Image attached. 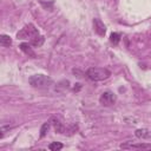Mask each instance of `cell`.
<instances>
[{"label":"cell","instance_id":"obj_1","mask_svg":"<svg viewBox=\"0 0 151 151\" xmlns=\"http://www.w3.org/2000/svg\"><path fill=\"white\" fill-rule=\"evenodd\" d=\"M86 76L93 81H100L107 79L111 76V72L107 68H103V67H91L87 70Z\"/></svg>","mask_w":151,"mask_h":151},{"label":"cell","instance_id":"obj_2","mask_svg":"<svg viewBox=\"0 0 151 151\" xmlns=\"http://www.w3.org/2000/svg\"><path fill=\"white\" fill-rule=\"evenodd\" d=\"M28 81L33 87H38V88H46L53 84L52 78L44 74H34L28 79Z\"/></svg>","mask_w":151,"mask_h":151},{"label":"cell","instance_id":"obj_3","mask_svg":"<svg viewBox=\"0 0 151 151\" xmlns=\"http://www.w3.org/2000/svg\"><path fill=\"white\" fill-rule=\"evenodd\" d=\"M38 34H39L38 29L33 25L29 24V25H26L21 31H19L17 37H18V39H28V38L32 39V38H34Z\"/></svg>","mask_w":151,"mask_h":151},{"label":"cell","instance_id":"obj_4","mask_svg":"<svg viewBox=\"0 0 151 151\" xmlns=\"http://www.w3.org/2000/svg\"><path fill=\"white\" fill-rule=\"evenodd\" d=\"M117 100V96L111 91H105L101 93L99 101L103 106H112Z\"/></svg>","mask_w":151,"mask_h":151},{"label":"cell","instance_id":"obj_5","mask_svg":"<svg viewBox=\"0 0 151 151\" xmlns=\"http://www.w3.org/2000/svg\"><path fill=\"white\" fill-rule=\"evenodd\" d=\"M120 149H138V150H151V144L147 143H139V144H133V143H124L120 145Z\"/></svg>","mask_w":151,"mask_h":151},{"label":"cell","instance_id":"obj_6","mask_svg":"<svg viewBox=\"0 0 151 151\" xmlns=\"http://www.w3.org/2000/svg\"><path fill=\"white\" fill-rule=\"evenodd\" d=\"M93 27H94V31L99 34V35H105V33H106V27H105V25H104V22L101 21V20H99V19H93Z\"/></svg>","mask_w":151,"mask_h":151},{"label":"cell","instance_id":"obj_7","mask_svg":"<svg viewBox=\"0 0 151 151\" xmlns=\"http://www.w3.org/2000/svg\"><path fill=\"white\" fill-rule=\"evenodd\" d=\"M134 134H136L137 138H140V139H149V138H151V129H146V127L138 129V130H136Z\"/></svg>","mask_w":151,"mask_h":151},{"label":"cell","instance_id":"obj_8","mask_svg":"<svg viewBox=\"0 0 151 151\" xmlns=\"http://www.w3.org/2000/svg\"><path fill=\"white\" fill-rule=\"evenodd\" d=\"M20 50H21L22 52H25L28 57H31V58H35V53H34V51L32 50L31 45H28L27 42H22V44H20Z\"/></svg>","mask_w":151,"mask_h":151},{"label":"cell","instance_id":"obj_9","mask_svg":"<svg viewBox=\"0 0 151 151\" xmlns=\"http://www.w3.org/2000/svg\"><path fill=\"white\" fill-rule=\"evenodd\" d=\"M44 41H45V38H44L42 35H39V34L31 39V44H32L33 46H35V47H40V46L44 44Z\"/></svg>","mask_w":151,"mask_h":151},{"label":"cell","instance_id":"obj_10","mask_svg":"<svg viewBox=\"0 0 151 151\" xmlns=\"http://www.w3.org/2000/svg\"><path fill=\"white\" fill-rule=\"evenodd\" d=\"M11 44H12V39H11L9 35H7V34H1L0 35V45L1 46L8 47Z\"/></svg>","mask_w":151,"mask_h":151},{"label":"cell","instance_id":"obj_11","mask_svg":"<svg viewBox=\"0 0 151 151\" xmlns=\"http://www.w3.org/2000/svg\"><path fill=\"white\" fill-rule=\"evenodd\" d=\"M119 40H120V34H119V33H117V32L111 33V35H110V41H111L113 45H117V44L119 42Z\"/></svg>","mask_w":151,"mask_h":151},{"label":"cell","instance_id":"obj_12","mask_svg":"<svg viewBox=\"0 0 151 151\" xmlns=\"http://www.w3.org/2000/svg\"><path fill=\"white\" fill-rule=\"evenodd\" d=\"M48 149L51 151H59V150L63 149V144L61 143H58V142H53V143H51L48 145Z\"/></svg>","mask_w":151,"mask_h":151},{"label":"cell","instance_id":"obj_13","mask_svg":"<svg viewBox=\"0 0 151 151\" xmlns=\"http://www.w3.org/2000/svg\"><path fill=\"white\" fill-rule=\"evenodd\" d=\"M48 129H50V122L44 123V124H42V126H41V129H40V137H41V138L46 136V133H47Z\"/></svg>","mask_w":151,"mask_h":151},{"label":"cell","instance_id":"obj_14","mask_svg":"<svg viewBox=\"0 0 151 151\" xmlns=\"http://www.w3.org/2000/svg\"><path fill=\"white\" fill-rule=\"evenodd\" d=\"M52 122H53V125H54L55 131L59 132V133H63V132H64V127H63V125H61L58 120H55V119H52Z\"/></svg>","mask_w":151,"mask_h":151}]
</instances>
